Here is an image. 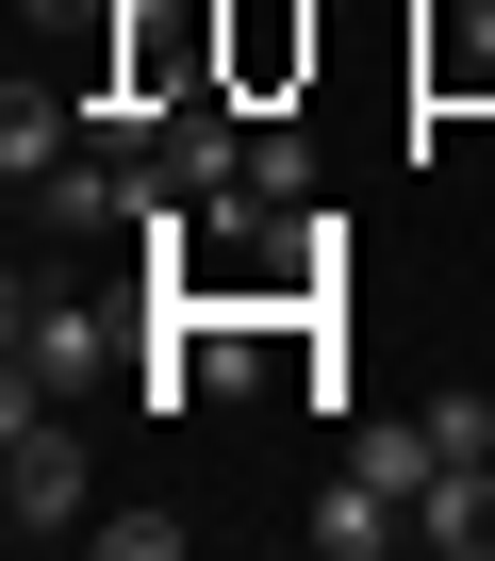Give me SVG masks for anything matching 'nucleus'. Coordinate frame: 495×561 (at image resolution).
I'll return each mask as SVG.
<instances>
[{
  "instance_id": "obj_1",
  "label": "nucleus",
  "mask_w": 495,
  "mask_h": 561,
  "mask_svg": "<svg viewBox=\"0 0 495 561\" xmlns=\"http://www.w3.org/2000/svg\"><path fill=\"white\" fill-rule=\"evenodd\" d=\"M0 512H18V545H67V528H83V430H67L50 397L0 413Z\"/></svg>"
},
{
  "instance_id": "obj_2",
  "label": "nucleus",
  "mask_w": 495,
  "mask_h": 561,
  "mask_svg": "<svg viewBox=\"0 0 495 561\" xmlns=\"http://www.w3.org/2000/svg\"><path fill=\"white\" fill-rule=\"evenodd\" d=\"M133 331H149V298H133V314H100V298H18V397H83Z\"/></svg>"
},
{
  "instance_id": "obj_3",
  "label": "nucleus",
  "mask_w": 495,
  "mask_h": 561,
  "mask_svg": "<svg viewBox=\"0 0 495 561\" xmlns=\"http://www.w3.org/2000/svg\"><path fill=\"white\" fill-rule=\"evenodd\" d=\"M215 83H231V100H281V83H314V0H231Z\"/></svg>"
},
{
  "instance_id": "obj_4",
  "label": "nucleus",
  "mask_w": 495,
  "mask_h": 561,
  "mask_svg": "<svg viewBox=\"0 0 495 561\" xmlns=\"http://www.w3.org/2000/svg\"><path fill=\"white\" fill-rule=\"evenodd\" d=\"M298 545H314V561H380V545H413V495H380V479L347 462V479L298 512Z\"/></svg>"
},
{
  "instance_id": "obj_5",
  "label": "nucleus",
  "mask_w": 495,
  "mask_h": 561,
  "mask_svg": "<svg viewBox=\"0 0 495 561\" xmlns=\"http://www.w3.org/2000/svg\"><path fill=\"white\" fill-rule=\"evenodd\" d=\"M67 149H83V100H50V83H18V100H0V182H18V198H34Z\"/></svg>"
},
{
  "instance_id": "obj_6",
  "label": "nucleus",
  "mask_w": 495,
  "mask_h": 561,
  "mask_svg": "<svg viewBox=\"0 0 495 561\" xmlns=\"http://www.w3.org/2000/svg\"><path fill=\"white\" fill-rule=\"evenodd\" d=\"M413 545H446V561H495V462H446V479L413 495Z\"/></svg>"
},
{
  "instance_id": "obj_7",
  "label": "nucleus",
  "mask_w": 495,
  "mask_h": 561,
  "mask_svg": "<svg viewBox=\"0 0 495 561\" xmlns=\"http://www.w3.org/2000/svg\"><path fill=\"white\" fill-rule=\"evenodd\" d=\"M347 462H364L380 495H429V479H446V446H429V413H364V430H347Z\"/></svg>"
},
{
  "instance_id": "obj_8",
  "label": "nucleus",
  "mask_w": 495,
  "mask_h": 561,
  "mask_svg": "<svg viewBox=\"0 0 495 561\" xmlns=\"http://www.w3.org/2000/svg\"><path fill=\"white\" fill-rule=\"evenodd\" d=\"M231 215H314V149L298 133H248V198Z\"/></svg>"
},
{
  "instance_id": "obj_9",
  "label": "nucleus",
  "mask_w": 495,
  "mask_h": 561,
  "mask_svg": "<svg viewBox=\"0 0 495 561\" xmlns=\"http://www.w3.org/2000/svg\"><path fill=\"white\" fill-rule=\"evenodd\" d=\"M429 446L446 462H495V397H429Z\"/></svg>"
}]
</instances>
